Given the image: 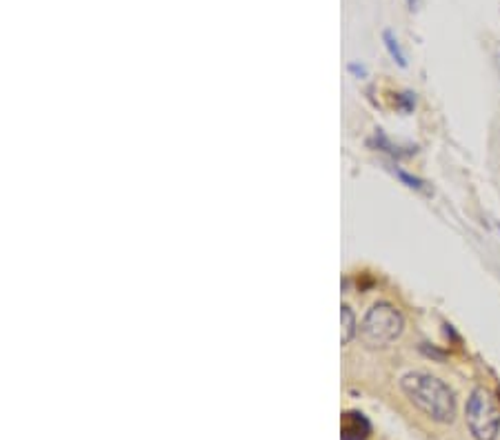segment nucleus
<instances>
[{"instance_id": "nucleus-4", "label": "nucleus", "mask_w": 500, "mask_h": 440, "mask_svg": "<svg viewBox=\"0 0 500 440\" xmlns=\"http://www.w3.org/2000/svg\"><path fill=\"white\" fill-rule=\"evenodd\" d=\"M340 436L343 440H367L369 420L358 412H347L340 420Z\"/></svg>"}, {"instance_id": "nucleus-5", "label": "nucleus", "mask_w": 500, "mask_h": 440, "mask_svg": "<svg viewBox=\"0 0 500 440\" xmlns=\"http://www.w3.org/2000/svg\"><path fill=\"white\" fill-rule=\"evenodd\" d=\"M340 318H343V343H349V340H352L354 334H356V318H354L352 309H349V307H343Z\"/></svg>"}, {"instance_id": "nucleus-3", "label": "nucleus", "mask_w": 500, "mask_h": 440, "mask_svg": "<svg viewBox=\"0 0 500 440\" xmlns=\"http://www.w3.org/2000/svg\"><path fill=\"white\" fill-rule=\"evenodd\" d=\"M467 427L476 440H496L500 432V407L489 389L478 387L469 396Z\"/></svg>"}, {"instance_id": "nucleus-6", "label": "nucleus", "mask_w": 500, "mask_h": 440, "mask_svg": "<svg viewBox=\"0 0 500 440\" xmlns=\"http://www.w3.org/2000/svg\"><path fill=\"white\" fill-rule=\"evenodd\" d=\"M385 45H387V49H389V54H392V58L396 60L398 65H405V56H403V52H400V47H398V40L389 34V32H385Z\"/></svg>"}, {"instance_id": "nucleus-1", "label": "nucleus", "mask_w": 500, "mask_h": 440, "mask_svg": "<svg viewBox=\"0 0 500 440\" xmlns=\"http://www.w3.org/2000/svg\"><path fill=\"white\" fill-rule=\"evenodd\" d=\"M400 387L420 412L427 414L432 420H438V423H452L454 420L456 398L443 380L423 372H412L403 376Z\"/></svg>"}, {"instance_id": "nucleus-2", "label": "nucleus", "mask_w": 500, "mask_h": 440, "mask_svg": "<svg viewBox=\"0 0 500 440\" xmlns=\"http://www.w3.org/2000/svg\"><path fill=\"white\" fill-rule=\"evenodd\" d=\"M405 320L403 314L389 303H376L363 318L360 338L367 347H387L403 334Z\"/></svg>"}]
</instances>
